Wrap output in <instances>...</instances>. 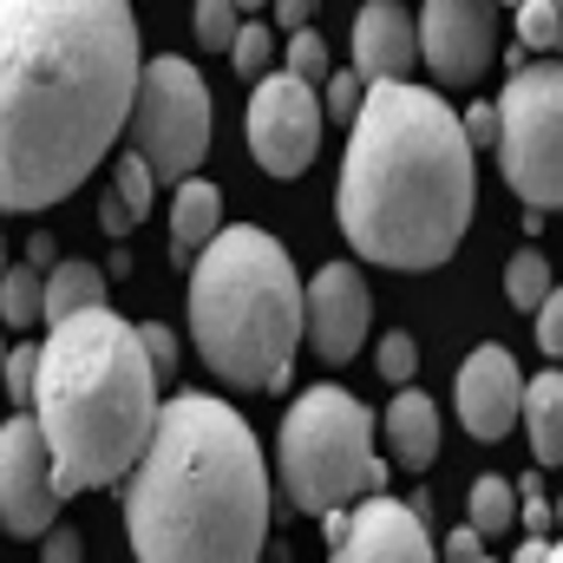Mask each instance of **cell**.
<instances>
[{"label": "cell", "instance_id": "6da1fadb", "mask_svg": "<svg viewBox=\"0 0 563 563\" xmlns=\"http://www.w3.org/2000/svg\"><path fill=\"white\" fill-rule=\"evenodd\" d=\"M139 66L125 0H0V210H53L106 164Z\"/></svg>", "mask_w": 563, "mask_h": 563}, {"label": "cell", "instance_id": "7a4b0ae2", "mask_svg": "<svg viewBox=\"0 0 563 563\" xmlns=\"http://www.w3.org/2000/svg\"><path fill=\"white\" fill-rule=\"evenodd\" d=\"M472 144L459 112L426 86H367L347 164H341V236L380 269H439L472 223Z\"/></svg>", "mask_w": 563, "mask_h": 563}, {"label": "cell", "instance_id": "3957f363", "mask_svg": "<svg viewBox=\"0 0 563 563\" xmlns=\"http://www.w3.org/2000/svg\"><path fill=\"white\" fill-rule=\"evenodd\" d=\"M139 563H263L269 465L250 420L217 394H170L125 485Z\"/></svg>", "mask_w": 563, "mask_h": 563}, {"label": "cell", "instance_id": "277c9868", "mask_svg": "<svg viewBox=\"0 0 563 563\" xmlns=\"http://www.w3.org/2000/svg\"><path fill=\"white\" fill-rule=\"evenodd\" d=\"M157 426V380L139 354V328L92 308L40 341L33 367V432L53 465V492H99L139 465Z\"/></svg>", "mask_w": 563, "mask_h": 563}, {"label": "cell", "instance_id": "5b68a950", "mask_svg": "<svg viewBox=\"0 0 563 563\" xmlns=\"http://www.w3.org/2000/svg\"><path fill=\"white\" fill-rule=\"evenodd\" d=\"M190 341L230 387H288L301 347V276L269 230L230 223L197 250Z\"/></svg>", "mask_w": 563, "mask_h": 563}, {"label": "cell", "instance_id": "8992f818", "mask_svg": "<svg viewBox=\"0 0 563 563\" xmlns=\"http://www.w3.org/2000/svg\"><path fill=\"white\" fill-rule=\"evenodd\" d=\"M282 492L295 511L328 518L354 498H387V459H374V407L347 387H308L282 420Z\"/></svg>", "mask_w": 563, "mask_h": 563}, {"label": "cell", "instance_id": "52a82bcc", "mask_svg": "<svg viewBox=\"0 0 563 563\" xmlns=\"http://www.w3.org/2000/svg\"><path fill=\"white\" fill-rule=\"evenodd\" d=\"M125 139L132 157L151 170V184H170V177H190L210 151V86L190 59L164 53V59H144L139 86H132V112H125Z\"/></svg>", "mask_w": 563, "mask_h": 563}, {"label": "cell", "instance_id": "ba28073f", "mask_svg": "<svg viewBox=\"0 0 563 563\" xmlns=\"http://www.w3.org/2000/svg\"><path fill=\"white\" fill-rule=\"evenodd\" d=\"M498 112V164L505 184L531 203V217L563 203V73L558 66H518Z\"/></svg>", "mask_w": 563, "mask_h": 563}, {"label": "cell", "instance_id": "9c48e42d", "mask_svg": "<svg viewBox=\"0 0 563 563\" xmlns=\"http://www.w3.org/2000/svg\"><path fill=\"white\" fill-rule=\"evenodd\" d=\"M250 151L269 177H301L321 151V99L288 73L256 79L250 92Z\"/></svg>", "mask_w": 563, "mask_h": 563}, {"label": "cell", "instance_id": "30bf717a", "mask_svg": "<svg viewBox=\"0 0 563 563\" xmlns=\"http://www.w3.org/2000/svg\"><path fill=\"white\" fill-rule=\"evenodd\" d=\"M53 518H59V492H53L46 445L33 432V413H13L0 426V531L46 538Z\"/></svg>", "mask_w": 563, "mask_h": 563}, {"label": "cell", "instance_id": "8fae6325", "mask_svg": "<svg viewBox=\"0 0 563 563\" xmlns=\"http://www.w3.org/2000/svg\"><path fill=\"white\" fill-rule=\"evenodd\" d=\"M413 46L445 86H472L498 59V13L478 0H432L413 20Z\"/></svg>", "mask_w": 563, "mask_h": 563}, {"label": "cell", "instance_id": "7c38bea8", "mask_svg": "<svg viewBox=\"0 0 563 563\" xmlns=\"http://www.w3.org/2000/svg\"><path fill=\"white\" fill-rule=\"evenodd\" d=\"M367 321H374V301H367V282H361L354 263H328L301 288V334L328 367H347L361 354Z\"/></svg>", "mask_w": 563, "mask_h": 563}, {"label": "cell", "instance_id": "4fadbf2b", "mask_svg": "<svg viewBox=\"0 0 563 563\" xmlns=\"http://www.w3.org/2000/svg\"><path fill=\"white\" fill-rule=\"evenodd\" d=\"M328 563H439L432 558V538L413 518V505L400 498H361L347 511V531L334 544Z\"/></svg>", "mask_w": 563, "mask_h": 563}, {"label": "cell", "instance_id": "5bb4252c", "mask_svg": "<svg viewBox=\"0 0 563 563\" xmlns=\"http://www.w3.org/2000/svg\"><path fill=\"white\" fill-rule=\"evenodd\" d=\"M518 400H525V374L505 347H478L459 367V420L472 439H505L518 426Z\"/></svg>", "mask_w": 563, "mask_h": 563}, {"label": "cell", "instance_id": "9a60e30c", "mask_svg": "<svg viewBox=\"0 0 563 563\" xmlns=\"http://www.w3.org/2000/svg\"><path fill=\"white\" fill-rule=\"evenodd\" d=\"M413 66H420L413 13L400 0H367L354 13V79L361 86H407Z\"/></svg>", "mask_w": 563, "mask_h": 563}, {"label": "cell", "instance_id": "2e32d148", "mask_svg": "<svg viewBox=\"0 0 563 563\" xmlns=\"http://www.w3.org/2000/svg\"><path fill=\"white\" fill-rule=\"evenodd\" d=\"M92 308H112V301H106V269H99V263L66 256V263H53V269L40 276V321L66 328V321H79V314H92Z\"/></svg>", "mask_w": 563, "mask_h": 563}, {"label": "cell", "instance_id": "e0dca14e", "mask_svg": "<svg viewBox=\"0 0 563 563\" xmlns=\"http://www.w3.org/2000/svg\"><path fill=\"white\" fill-rule=\"evenodd\" d=\"M387 445H394V465H407V472H432V459H439V407H432V394H394V407H387Z\"/></svg>", "mask_w": 563, "mask_h": 563}, {"label": "cell", "instance_id": "ac0fdd59", "mask_svg": "<svg viewBox=\"0 0 563 563\" xmlns=\"http://www.w3.org/2000/svg\"><path fill=\"white\" fill-rule=\"evenodd\" d=\"M223 230V197H217V184H203V177H190V184H177V197H170V263H197V250L210 243Z\"/></svg>", "mask_w": 563, "mask_h": 563}, {"label": "cell", "instance_id": "d6986e66", "mask_svg": "<svg viewBox=\"0 0 563 563\" xmlns=\"http://www.w3.org/2000/svg\"><path fill=\"white\" fill-rule=\"evenodd\" d=\"M518 413L531 426V452L538 465H558L563 459V374H538L518 400Z\"/></svg>", "mask_w": 563, "mask_h": 563}, {"label": "cell", "instance_id": "ffe728a7", "mask_svg": "<svg viewBox=\"0 0 563 563\" xmlns=\"http://www.w3.org/2000/svg\"><path fill=\"white\" fill-rule=\"evenodd\" d=\"M465 505H472V525H465V531H472L478 544H485V538H498V531H511V518H518L511 485H505V478H492V472L472 485V498H465Z\"/></svg>", "mask_w": 563, "mask_h": 563}, {"label": "cell", "instance_id": "44dd1931", "mask_svg": "<svg viewBox=\"0 0 563 563\" xmlns=\"http://www.w3.org/2000/svg\"><path fill=\"white\" fill-rule=\"evenodd\" d=\"M505 295H511V308L538 314V308L551 301V263H544L538 250H518V256H511V269H505Z\"/></svg>", "mask_w": 563, "mask_h": 563}, {"label": "cell", "instance_id": "7402d4cb", "mask_svg": "<svg viewBox=\"0 0 563 563\" xmlns=\"http://www.w3.org/2000/svg\"><path fill=\"white\" fill-rule=\"evenodd\" d=\"M0 321L7 328H33L40 321V276L26 263H7V276H0Z\"/></svg>", "mask_w": 563, "mask_h": 563}, {"label": "cell", "instance_id": "603a6c76", "mask_svg": "<svg viewBox=\"0 0 563 563\" xmlns=\"http://www.w3.org/2000/svg\"><path fill=\"white\" fill-rule=\"evenodd\" d=\"M106 190L119 197V210L132 217V230L151 217V190H157V184H151V170H144L132 151H119V170H112V184H106Z\"/></svg>", "mask_w": 563, "mask_h": 563}, {"label": "cell", "instance_id": "cb8c5ba5", "mask_svg": "<svg viewBox=\"0 0 563 563\" xmlns=\"http://www.w3.org/2000/svg\"><path fill=\"white\" fill-rule=\"evenodd\" d=\"M230 59H236L243 79H269L276 73V26H236Z\"/></svg>", "mask_w": 563, "mask_h": 563}, {"label": "cell", "instance_id": "d4e9b609", "mask_svg": "<svg viewBox=\"0 0 563 563\" xmlns=\"http://www.w3.org/2000/svg\"><path fill=\"white\" fill-rule=\"evenodd\" d=\"M328 73H334V66H328V40H321V33H295V40H288V79L314 92Z\"/></svg>", "mask_w": 563, "mask_h": 563}, {"label": "cell", "instance_id": "484cf974", "mask_svg": "<svg viewBox=\"0 0 563 563\" xmlns=\"http://www.w3.org/2000/svg\"><path fill=\"white\" fill-rule=\"evenodd\" d=\"M33 367H40V347H33V341H13V354L0 361V380H7L13 413H26V407H33Z\"/></svg>", "mask_w": 563, "mask_h": 563}, {"label": "cell", "instance_id": "4316f807", "mask_svg": "<svg viewBox=\"0 0 563 563\" xmlns=\"http://www.w3.org/2000/svg\"><path fill=\"white\" fill-rule=\"evenodd\" d=\"M518 40H525V46H544V53H551V46L563 40V13H558V0H525V7H518Z\"/></svg>", "mask_w": 563, "mask_h": 563}, {"label": "cell", "instance_id": "83f0119b", "mask_svg": "<svg viewBox=\"0 0 563 563\" xmlns=\"http://www.w3.org/2000/svg\"><path fill=\"white\" fill-rule=\"evenodd\" d=\"M139 354H144V367H151V380L170 387V374H177V334L164 321H144L139 328Z\"/></svg>", "mask_w": 563, "mask_h": 563}, {"label": "cell", "instance_id": "f1b7e54d", "mask_svg": "<svg viewBox=\"0 0 563 563\" xmlns=\"http://www.w3.org/2000/svg\"><path fill=\"white\" fill-rule=\"evenodd\" d=\"M413 367H420L413 334H407V328H387V334H380V374H387L394 387H407V380H413Z\"/></svg>", "mask_w": 563, "mask_h": 563}, {"label": "cell", "instance_id": "f546056e", "mask_svg": "<svg viewBox=\"0 0 563 563\" xmlns=\"http://www.w3.org/2000/svg\"><path fill=\"white\" fill-rule=\"evenodd\" d=\"M197 40H203L210 53H223V46L236 40V7H223V0H203V7H197Z\"/></svg>", "mask_w": 563, "mask_h": 563}, {"label": "cell", "instance_id": "4dcf8cb0", "mask_svg": "<svg viewBox=\"0 0 563 563\" xmlns=\"http://www.w3.org/2000/svg\"><path fill=\"white\" fill-rule=\"evenodd\" d=\"M321 86H328V119H341V125H354V112H361V99H367V86H361L354 73H328Z\"/></svg>", "mask_w": 563, "mask_h": 563}, {"label": "cell", "instance_id": "1f68e13d", "mask_svg": "<svg viewBox=\"0 0 563 563\" xmlns=\"http://www.w3.org/2000/svg\"><path fill=\"white\" fill-rule=\"evenodd\" d=\"M538 347L544 354H563V295L551 288V301L538 308Z\"/></svg>", "mask_w": 563, "mask_h": 563}, {"label": "cell", "instance_id": "d6a6232c", "mask_svg": "<svg viewBox=\"0 0 563 563\" xmlns=\"http://www.w3.org/2000/svg\"><path fill=\"white\" fill-rule=\"evenodd\" d=\"M459 132H465V144H498V112H492V106H472V112L459 119Z\"/></svg>", "mask_w": 563, "mask_h": 563}, {"label": "cell", "instance_id": "836d02e7", "mask_svg": "<svg viewBox=\"0 0 563 563\" xmlns=\"http://www.w3.org/2000/svg\"><path fill=\"white\" fill-rule=\"evenodd\" d=\"M86 558V544H79V531L66 525V531H46V551H40V563H79Z\"/></svg>", "mask_w": 563, "mask_h": 563}, {"label": "cell", "instance_id": "e575fe53", "mask_svg": "<svg viewBox=\"0 0 563 563\" xmlns=\"http://www.w3.org/2000/svg\"><path fill=\"white\" fill-rule=\"evenodd\" d=\"M478 558H485V544H478L472 531H452V538H445V563H478Z\"/></svg>", "mask_w": 563, "mask_h": 563}, {"label": "cell", "instance_id": "d590c367", "mask_svg": "<svg viewBox=\"0 0 563 563\" xmlns=\"http://www.w3.org/2000/svg\"><path fill=\"white\" fill-rule=\"evenodd\" d=\"M53 263H59V256H53V236H33V243H26V269H33V276H46Z\"/></svg>", "mask_w": 563, "mask_h": 563}, {"label": "cell", "instance_id": "8d00e7d4", "mask_svg": "<svg viewBox=\"0 0 563 563\" xmlns=\"http://www.w3.org/2000/svg\"><path fill=\"white\" fill-rule=\"evenodd\" d=\"M308 13H314L308 0H282V7H276V20L288 26V33H308Z\"/></svg>", "mask_w": 563, "mask_h": 563}, {"label": "cell", "instance_id": "74e56055", "mask_svg": "<svg viewBox=\"0 0 563 563\" xmlns=\"http://www.w3.org/2000/svg\"><path fill=\"white\" fill-rule=\"evenodd\" d=\"M511 563H558V551H551L544 538H531V544H525V551H518Z\"/></svg>", "mask_w": 563, "mask_h": 563}, {"label": "cell", "instance_id": "f35d334b", "mask_svg": "<svg viewBox=\"0 0 563 563\" xmlns=\"http://www.w3.org/2000/svg\"><path fill=\"white\" fill-rule=\"evenodd\" d=\"M321 531H328V544H341V531H347V511H328V518H321Z\"/></svg>", "mask_w": 563, "mask_h": 563}, {"label": "cell", "instance_id": "ab89813d", "mask_svg": "<svg viewBox=\"0 0 563 563\" xmlns=\"http://www.w3.org/2000/svg\"><path fill=\"white\" fill-rule=\"evenodd\" d=\"M0 276H7V230H0Z\"/></svg>", "mask_w": 563, "mask_h": 563}, {"label": "cell", "instance_id": "60d3db41", "mask_svg": "<svg viewBox=\"0 0 563 563\" xmlns=\"http://www.w3.org/2000/svg\"><path fill=\"white\" fill-rule=\"evenodd\" d=\"M0 361H7V334H0Z\"/></svg>", "mask_w": 563, "mask_h": 563}, {"label": "cell", "instance_id": "b9f144b4", "mask_svg": "<svg viewBox=\"0 0 563 563\" xmlns=\"http://www.w3.org/2000/svg\"><path fill=\"white\" fill-rule=\"evenodd\" d=\"M478 563H492V558H478Z\"/></svg>", "mask_w": 563, "mask_h": 563}]
</instances>
